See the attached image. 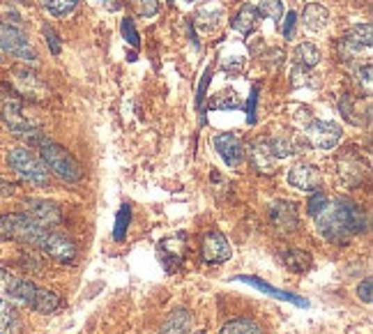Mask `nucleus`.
<instances>
[{
	"label": "nucleus",
	"mask_w": 373,
	"mask_h": 334,
	"mask_svg": "<svg viewBox=\"0 0 373 334\" xmlns=\"http://www.w3.org/2000/svg\"><path fill=\"white\" fill-rule=\"evenodd\" d=\"M33 146L40 148V155H42V162L44 166L56 173L58 178L65 180V182H79L81 176H84V171H81V164L74 159L72 153H67L63 146H58L51 139H47L44 134H37Z\"/></svg>",
	"instance_id": "nucleus-1"
},
{
	"label": "nucleus",
	"mask_w": 373,
	"mask_h": 334,
	"mask_svg": "<svg viewBox=\"0 0 373 334\" xmlns=\"http://www.w3.org/2000/svg\"><path fill=\"white\" fill-rule=\"evenodd\" d=\"M49 229L40 226L26 212H14V215L0 217V240H17L21 245L40 247Z\"/></svg>",
	"instance_id": "nucleus-2"
},
{
	"label": "nucleus",
	"mask_w": 373,
	"mask_h": 334,
	"mask_svg": "<svg viewBox=\"0 0 373 334\" xmlns=\"http://www.w3.org/2000/svg\"><path fill=\"white\" fill-rule=\"evenodd\" d=\"M7 164L10 169L24 182H31L33 187H47L49 185V169L44 166L40 157H35L31 150L26 148H14L7 155Z\"/></svg>",
	"instance_id": "nucleus-3"
},
{
	"label": "nucleus",
	"mask_w": 373,
	"mask_h": 334,
	"mask_svg": "<svg viewBox=\"0 0 373 334\" xmlns=\"http://www.w3.org/2000/svg\"><path fill=\"white\" fill-rule=\"evenodd\" d=\"M0 49L12 53L14 58L26 60V63H37V53L28 35L19 26L7 24L3 19H0Z\"/></svg>",
	"instance_id": "nucleus-4"
},
{
	"label": "nucleus",
	"mask_w": 373,
	"mask_h": 334,
	"mask_svg": "<svg viewBox=\"0 0 373 334\" xmlns=\"http://www.w3.org/2000/svg\"><path fill=\"white\" fill-rule=\"evenodd\" d=\"M304 136H307V146L313 150H332L341 141V127L330 120H311L304 127Z\"/></svg>",
	"instance_id": "nucleus-5"
},
{
	"label": "nucleus",
	"mask_w": 373,
	"mask_h": 334,
	"mask_svg": "<svg viewBox=\"0 0 373 334\" xmlns=\"http://www.w3.org/2000/svg\"><path fill=\"white\" fill-rule=\"evenodd\" d=\"M371 42H373V28L371 24H364V26H355L350 28L346 35L341 37L339 47H341V60H353L357 58L364 51L371 49Z\"/></svg>",
	"instance_id": "nucleus-6"
},
{
	"label": "nucleus",
	"mask_w": 373,
	"mask_h": 334,
	"mask_svg": "<svg viewBox=\"0 0 373 334\" xmlns=\"http://www.w3.org/2000/svg\"><path fill=\"white\" fill-rule=\"evenodd\" d=\"M44 249V254L51 256L58 263H74L77 261V245L72 242V238H67L63 233H47V238L40 245Z\"/></svg>",
	"instance_id": "nucleus-7"
},
{
	"label": "nucleus",
	"mask_w": 373,
	"mask_h": 334,
	"mask_svg": "<svg viewBox=\"0 0 373 334\" xmlns=\"http://www.w3.org/2000/svg\"><path fill=\"white\" fill-rule=\"evenodd\" d=\"M26 206V215L33 217L37 224L49 229V226H58L63 222V212L61 208L56 206L54 201H47V199H26L24 201Z\"/></svg>",
	"instance_id": "nucleus-8"
},
{
	"label": "nucleus",
	"mask_w": 373,
	"mask_h": 334,
	"mask_svg": "<svg viewBox=\"0 0 373 334\" xmlns=\"http://www.w3.org/2000/svg\"><path fill=\"white\" fill-rule=\"evenodd\" d=\"M203 261L210 263V265H219V263H226L230 256H233V249H230L226 235L219 233V231H210L203 238Z\"/></svg>",
	"instance_id": "nucleus-9"
},
{
	"label": "nucleus",
	"mask_w": 373,
	"mask_h": 334,
	"mask_svg": "<svg viewBox=\"0 0 373 334\" xmlns=\"http://www.w3.org/2000/svg\"><path fill=\"white\" fill-rule=\"evenodd\" d=\"M3 120H5V125L12 129V134L24 136V139H28V141H33L35 136L40 134V129H35V125L31 123V120L21 113V104L19 102H7L5 104Z\"/></svg>",
	"instance_id": "nucleus-10"
},
{
	"label": "nucleus",
	"mask_w": 373,
	"mask_h": 334,
	"mask_svg": "<svg viewBox=\"0 0 373 334\" xmlns=\"http://www.w3.org/2000/svg\"><path fill=\"white\" fill-rule=\"evenodd\" d=\"M214 148H217L219 157L226 162V166H240L244 159V146L240 136L233 132H221L214 136Z\"/></svg>",
	"instance_id": "nucleus-11"
},
{
	"label": "nucleus",
	"mask_w": 373,
	"mask_h": 334,
	"mask_svg": "<svg viewBox=\"0 0 373 334\" xmlns=\"http://www.w3.org/2000/svg\"><path fill=\"white\" fill-rule=\"evenodd\" d=\"M288 182L295 189H302V192H318L320 185H323V173L313 164H297L288 173Z\"/></svg>",
	"instance_id": "nucleus-12"
},
{
	"label": "nucleus",
	"mask_w": 373,
	"mask_h": 334,
	"mask_svg": "<svg viewBox=\"0 0 373 334\" xmlns=\"http://www.w3.org/2000/svg\"><path fill=\"white\" fill-rule=\"evenodd\" d=\"M270 222L274 229H279L283 233L295 231L297 229V208L293 201H274L270 203Z\"/></svg>",
	"instance_id": "nucleus-13"
},
{
	"label": "nucleus",
	"mask_w": 373,
	"mask_h": 334,
	"mask_svg": "<svg viewBox=\"0 0 373 334\" xmlns=\"http://www.w3.org/2000/svg\"><path fill=\"white\" fill-rule=\"evenodd\" d=\"M334 206H337L341 222L350 231V235L367 231V215H364V210L357 206V203H353V201H337Z\"/></svg>",
	"instance_id": "nucleus-14"
},
{
	"label": "nucleus",
	"mask_w": 373,
	"mask_h": 334,
	"mask_svg": "<svg viewBox=\"0 0 373 334\" xmlns=\"http://www.w3.org/2000/svg\"><path fill=\"white\" fill-rule=\"evenodd\" d=\"M249 157H251V166L258 173H274V159L277 157L272 155L270 139H258L253 143L249 150Z\"/></svg>",
	"instance_id": "nucleus-15"
},
{
	"label": "nucleus",
	"mask_w": 373,
	"mask_h": 334,
	"mask_svg": "<svg viewBox=\"0 0 373 334\" xmlns=\"http://www.w3.org/2000/svg\"><path fill=\"white\" fill-rule=\"evenodd\" d=\"M327 24H330V12H327V7L318 5V3H309L304 7V12H302L304 30H309V33H320V30H325Z\"/></svg>",
	"instance_id": "nucleus-16"
},
{
	"label": "nucleus",
	"mask_w": 373,
	"mask_h": 334,
	"mask_svg": "<svg viewBox=\"0 0 373 334\" xmlns=\"http://www.w3.org/2000/svg\"><path fill=\"white\" fill-rule=\"evenodd\" d=\"M24 325H21L19 311L10 300L0 298V334H21Z\"/></svg>",
	"instance_id": "nucleus-17"
},
{
	"label": "nucleus",
	"mask_w": 373,
	"mask_h": 334,
	"mask_svg": "<svg viewBox=\"0 0 373 334\" xmlns=\"http://www.w3.org/2000/svg\"><path fill=\"white\" fill-rule=\"evenodd\" d=\"M159 334H191V314L186 309L170 311V316L164 321Z\"/></svg>",
	"instance_id": "nucleus-18"
},
{
	"label": "nucleus",
	"mask_w": 373,
	"mask_h": 334,
	"mask_svg": "<svg viewBox=\"0 0 373 334\" xmlns=\"http://www.w3.org/2000/svg\"><path fill=\"white\" fill-rule=\"evenodd\" d=\"M35 293H37V286H35L33 282H28V279H21V277H14L5 295H7V298H12V300L21 302V305L33 307Z\"/></svg>",
	"instance_id": "nucleus-19"
},
{
	"label": "nucleus",
	"mask_w": 373,
	"mask_h": 334,
	"mask_svg": "<svg viewBox=\"0 0 373 334\" xmlns=\"http://www.w3.org/2000/svg\"><path fill=\"white\" fill-rule=\"evenodd\" d=\"M256 21H258V10L253 5H244L240 12H237V17L230 21V26H233L237 33L242 35H249L253 28H256Z\"/></svg>",
	"instance_id": "nucleus-20"
},
{
	"label": "nucleus",
	"mask_w": 373,
	"mask_h": 334,
	"mask_svg": "<svg viewBox=\"0 0 373 334\" xmlns=\"http://www.w3.org/2000/svg\"><path fill=\"white\" fill-rule=\"evenodd\" d=\"M61 305V300H58V295L54 291H47V288H37L35 293V302H33V309L40 311V314H54Z\"/></svg>",
	"instance_id": "nucleus-21"
},
{
	"label": "nucleus",
	"mask_w": 373,
	"mask_h": 334,
	"mask_svg": "<svg viewBox=\"0 0 373 334\" xmlns=\"http://www.w3.org/2000/svg\"><path fill=\"white\" fill-rule=\"evenodd\" d=\"M219 334H263V330L258 328V323L249 321V318H233L221 328Z\"/></svg>",
	"instance_id": "nucleus-22"
},
{
	"label": "nucleus",
	"mask_w": 373,
	"mask_h": 334,
	"mask_svg": "<svg viewBox=\"0 0 373 334\" xmlns=\"http://www.w3.org/2000/svg\"><path fill=\"white\" fill-rule=\"evenodd\" d=\"M295 58H297V63H300L302 67H316L320 63V51L313 47V44L309 42H302V44H297V49H295Z\"/></svg>",
	"instance_id": "nucleus-23"
},
{
	"label": "nucleus",
	"mask_w": 373,
	"mask_h": 334,
	"mask_svg": "<svg viewBox=\"0 0 373 334\" xmlns=\"http://www.w3.org/2000/svg\"><path fill=\"white\" fill-rule=\"evenodd\" d=\"M283 263H286V268L293 272H307L311 268V256L307 252H302V249H290Z\"/></svg>",
	"instance_id": "nucleus-24"
},
{
	"label": "nucleus",
	"mask_w": 373,
	"mask_h": 334,
	"mask_svg": "<svg viewBox=\"0 0 373 334\" xmlns=\"http://www.w3.org/2000/svg\"><path fill=\"white\" fill-rule=\"evenodd\" d=\"M221 19H223V10H221V7H217V10H200L193 21H196V26H200V28L214 30V28H219Z\"/></svg>",
	"instance_id": "nucleus-25"
},
{
	"label": "nucleus",
	"mask_w": 373,
	"mask_h": 334,
	"mask_svg": "<svg viewBox=\"0 0 373 334\" xmlns=\"http://www.w3.org/2000/svg\"><path fill=\"white\" fill-rule=\"evenodd\" d=\"M40 3L47 7L54 17H67V14H72L77 10L79 0H40Z\"/></svg>",
	"instance_id": "nucleus-26"
},
{
	"label": "nucleus",
	"mask_w": 373,
	"mask_h": 334,
	"mask_svg": "<svg viewBox=\"0 0 373 334\" xmlns=\"http://www.w3.org/2000/svg\"><path fill=\"white\" fill-rule=\"evenodd\" d=\"M270 148H272V155L277 157V159L293 157V155L300 153V150L293 146V141L286 139V136H277V139H270Z\"/></svg>",
	"instance_id": "nucleus-27"
},
{
	"label": "nucleus",
	"mask_w": 373,
	"mask_h": 334,
	"mask_svg": "<svg viewBox=\"0 0 373 334\" xmlns=\"http://www.w3.org/2000/svg\"><path fill=\"white\" fill-rule=\"evenodd\" d=\"M256 10H258V17L270 19V21H274V24H279L281 17H283V5L279 3V0H263Z\"/></svg>",
	"instance_id": "nucleus-28"
},
{
	"label": "nucleus",
	"mask_w": 373,
	"mask_h": 334,
	"mask_svg": "<svg viewBox=\"0 0 373 334\" xmlns=\"http://www.w3.org/2000/svg\"><path fill=\"white\" fill-rule=\"evenodd\" d=\"M240 279H242V282H249L251 286L260 288V291H263V293H270V295H274V298H279V300H290V302H295V305L304 307V302H302V300H297L295 295H290V293H281V291H277V288L267 286L265 282H260V279H256V277H240Z\"/></svg>",
	"instance_id": "nucleus-29"
},
{
	"label": "nucleus",
	"mask_w": 373,
	"mask_h": 334,
	"mask_svg": "<svg viewBox=\"0 0 373 334\" xmlns=\"http://www.w3.org/2000/svg\"><path fill=\"white\" fill-rule=\"evenodd\" d=\"M327 206H330V199L325 196V192H320V189L318 192H311L309 201H307V212L311 217H318Z\"/></svg>",
	"instance_id": "nucleus-30"
},
{
	"label": "nucleus",
	"mask_w": 373,
	"mask_h": 334,
	"mask_svg": "<svg viewBox=\"0 0 373 334\" xmlns=\"http://www.w3.org/2000/svg\"><path fill=\"white\" fill-rule=\"evenodd\" d=\"M120 33H122V40H127V44H132L134 49H138V47H141L138 30H136V26H134V21H132L129 17H125V19H122V24H120Z\"/></svg>",
	"instance_id": "nucleus-31"
},
{
	"label": "nucleus",
	"mask_w": 373,
	"mask_h": 334,
	"mask_svg": "<svg viewBox=\"0 0 373 334\" xmlns=\"http://www.w3.org/2000/svg\"><path fill=\"white\" fill-rule=\"evenodd\" d=\"M129 217H132V210L129 206H122V210L118 212V222H116V240H122L125 238V233H127V226H129Z\"/></svg>",
	"instance_id": "nucleus-32"
},
{
	"label": "nucleus",
	"mask_w": 373,
	"mask_h": 334,
	"mask_svg": "<svg viewBox=\"0 0 373 334\" xmlns=\"http://www.w3.org/2000/svg\"><path fill=\"white\" fill-rule=\"evenodd\" d=\"M136 10L141 17H154L159 12V0H136Z\"/></svg>",
	"instance_id": "nucleus-33"
},
{
	"label": "nucleus",
	"mask_w": 373,
	"mask_h": 334,
	"mask_svg": "<svg viewBox=\"0 0 373 334\" xmlns=\"http://www.w3.org/2000/svg\"><path fill=\"white\" fill-rule=\"evenodd\" d=\"M210 77H212V67H207L203 79H200V86H198V93H196V106L203 111V100H205V93H207V86H210Z\"/></svg>",
	"instance_id": "nucleus-34"
},
{
	"label": "nucleus",
	"mask_w": 373,
	"mask_h": 334,
	"mask_svg": "<svg viewBox=\"0 0 373 334\" xmlns=\"http://www.w3.org/2000/svg\"><path fill=\"white\" fill-rule=\"evenodd\" d=\"M256 102H258V86L251 88V97L247 102V123L253 125L256 123Z\"/></svg>",
	"instance_id": "nucleus-35"
},
{
	"label": "nucleus",
	"mask_w": 373,
	"mask_h": 334,
	"mask_svg": "<svg viewBox=\"0 0 373 334\" xmlns=\"http://www.w3.org/2000/svg\"><path fill=\"white\" fill-rule=\"evenodd\" d=\"M44 37H47L49 47H51V53H54V56H58V53H61V40H58L56 30L51 28V26H44Z\"/></svg>",
	"instance_id": "nucleus-36"
},
{
	"label": "nucleus",
	"mask_w": 373,
	"mask_h": 334,
	"mask_svg": "<svg viewBox=\"0 0 373 334\" xmlns=\"http://www.w3.org/2000/svg\"><path fill=\"white\" fill-rule=\"evenodd\" d=\"M357 295H360L362 302L371 305V300H373V282H371V279H364V282L357 286Z\"/></svg>",
	"instance_id": "nucleus-37"
},
{
	"label": "nucleus",
	"mask_w": 373,
	"mask_h": 334,
	"mask_svg": "<svg viewBox=\"0 0 373 334\" xmlns=\"http://www.w3.org/2000/svg\"><path fill=\"white\" fill-rule=\"evenodd\" d=\"M228 100H223V102H214V109H221V111H228V109H240V100L235 97V93H226Z\"/></svg>",
	"instance_id": "nucleus-38"
},
{
	"label": "nucleus",
	"mask_w": 373,
	"mask_h": 334,
	"mask_svg": "<svg viewBox=\"0 0 373 334\" xmlns=\"http://www.w3.org/2000/svg\"><path fill=\"white\" fill-rule=\"evenodd\" d=\"M295 21H297V17H295V12H288V17H286V24H283V37L286 40H290L293 37V30H295Z\"/></svg>",
	"instance_id": "nucleus-39"
},
{
	"label": "nucleus",
	"mask_w": 373,
	"mask_h": 334,
	"mask_svg": "<svg viewBox=\"0 0 373 334\" xmlns=\"http://www.w3.org/2000/svg\"><path fill=\"white\" fill-rule=\"evenodd\" d=\"M12 279H14V275L10 270H5V268H0V293H7V288H10V284H12Z\"/></svg>",
	"instance_id": "nucleus-40"
},
{
	"label": "nucleus",
	"mask_w": 373,
	"mask_h": 334,
	"mask_svg": "<svg viewBox=\"0 0 373 334\" xmlns=\"http://www.w3.org/2000/svg\"><path fill=\"white\" fill-rule=\"evenodd\" d=\"M14 192H17V187L12 185V182H7L0 178V199H5V196H12Z\"/></svg>",
	"instance_id": "nucleus-41"
},
{
	"label": "nucleus",
	"mask_w": 373,
	"mask_h": 334,
	"mask_svg": "<svg viewBox=\"0 0 373 334\" xmlns=\"http://www.w3.org/2000/svg\"><path fill=\"white\" fill-rule=\"evenodd\" d=\"M102 7H106L109 12H118L122 7V0H97Z\"/></svg>",
	"instance_id": "nucleus-42"
},
{
	"label": "nucleus",
	"mask_w": 373,
	"mask_h": 334,
	"mask_svg": "<svg viewBox=\"0 0 373 334\" xmlns=\"http://www.w3.org/2000/svg\"><path fill=\"white\" fill-rule=\"evenodd\" d=\"M182 3H189L191 5V3H200V0H182Z\"/></svg>",
	"instance_id": "nucleus-43"
},
{
	"label": "nucleus",
	"mask_w": 373,
	"mask_h": 334,
	"mask_svg": "<svg viewBox=\"0 0 373 334\" xmlns=\"http://www.w3.org/2000/svg\"><path fill=\"white\" fill-rule=\"evenodd\" d=\"M196 334H205V332H196Z\"/></svg>",
	"instance_id": "nucleus-44"
}]
</instances>
